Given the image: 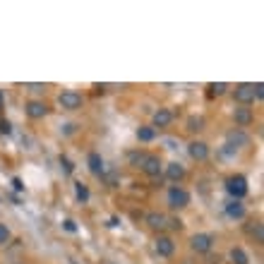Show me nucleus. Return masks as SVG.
<instances>
[{
    "mask_svg": "<svg viewBox=\"0 0 264 264\" xmlns=\"http://www.w3.org/2000/svg\"><path fill=\"white\" fill-rule=\"evenodd\" d=\"M248 178H245V175H240V173H235V175H228V178H226V192L231 194V197H233V200H238V202H240L243 197H245V194H248Z\"/></svg>",
    "mask_w": 264,
    "mask_h": 264,
    "instance_id": "nucleus-1",
    "label": "nucleus"
},
{
    "mask_svg": "<svg viewBox=\"0 0 264 264\" xmlns=\"http://www.w3.org/2000/svg\"><path fill=\"white\" fill-rule=\"evenodd\" d=\"M166 200H168V207H171V209H185L187 204H190V192L180 185H171Z\"/></svg>",
    "mask_w": 264,
    "mask_h": 264,
    "instance_id": "nucleus-2",
    "label": "nucleus"
},
{
    "mask_svg": "<svg viewBox=\"0 0 264 264\" xmlns=\"http://www.w3.org/2000/svg\"><path fill=\"white\" fill-rule=\"evenodd\" d=\"M190 248H192V252H197V255H207V252L214 248V235L211 233H194L192 238H190Z\"/></svg>",
    "mask_w": 264,
    "mask_h": 264,
    "instance_id": "nucleus-3",
    "label": "nucleus"
},
{
    "mask_svg": "<svg viewBox=\"0 0 264 264\" xmlns=\"http://www.w3.org/2000/svg\"><path fill=\"white\" fill-rule=\"evenodd\" d=\"M58 103H60V108H65V111H77V108H82L84 96H82L79 92L68 89V92H62L60 96H58Z\"/></svg>",
    "mask_w": 264,
    "mask_h": 264,
    "instance_id": "nucleus-4",
    "label": "nucleus"
},
{
    "mask_svg": "<svg viewBox=\"0 0 264 264\" xmlns=\"http://www.w3.org/2000/svg\"><path fill=\"white\" fill-rule=\"evenodd\" d=\"M140 168H142L144 175H149V178H159V175H161L163 163H161V159H159L156 154H147L144 156V161L140 163Z\"/></svg>",
    "mask_w": 264,
    "mask_h": 264,
    "instance_id": "nucleus-5",
    "label": "nucleus"
},
{
    "mask_svg": "<svg viewBox=\"0 0 264 264\" xmlns=\"http://www.w3.org/2000/svg\"><path fill=\"white\" fill-rule=\"evenodd\" d=\"M154 248H156V255L159 257H171L173 252H175V243H173V238H168V235H159L154 240Z\"/></svg>",
    "mask_w": 264,
    "mask_h": 264,
    "instance_id": "nucleus-6",
    "label": "nucleus"
},
{
    "mask_svg": "<svg viewBox=\"0 0 264 264\" xmlns=\"http://www.w3.org/2000/svg\"><path fill=\"white\" fill-rule=\"evenodd\" d=\"M187 151H190V156H192L194 161H207V156H209V144L202 140H194V142H190Z\"/></svg>",
    "mask_w": 264,
    "mask_h": 264,
    "instance_id": "nucleus-7",
    "label": "nucleus"
},
{
    "mask_svg": "<svg viewBox=\"0 0 264 264\" xmlns=\"http://www.w3.org/2000/svg\"><path fill=\"white\" fill-rule=\"evenodd\" d=\"M235 101L238 103L255 101V84H238L235 86Z\"/></svg>",
    "mask_w": 264,
    "mask_h": 264,
    "instance_id": "nucleus-8",
    "label": "nucleus"
},
{
    "mask_svg": "<svg viewBox=\"0 0 264 264\" xmlns=\"http://www.w3.org/2000/svg\"><path fill=\"white\" fill-rule=\"evenodd\" d=\"M147 226L149 228H154V231H163V228L168 226V216L161 214V211H149L147 214Z\"/></svg>",
    "mask_w": 264,
    "mask_h": 264,
    "instance_id": "nucleus-9",
    "label": "nucleus"
},
{
    "mask_svg": "<svg viewBox=\"0 0 264 264\" xmlns=\"http://www.w3.org/2000/svg\"><path fill=\"white\" fill-rule=\"evenodd\" d=\"M226 142H228V147H248L250 137L243 130H231L226 135Z\"/></svg>",
    "mask_w": 264,
    "mask_h": 264,
    "instance_id": "nucleus-10",
    "label": "nucleus"
},
{
    "mask_svg": "<svg viewBox=\"0 0 264 264\" xmlns=\"http://www.w3.org/2000/svg\"><path fill=\"white\" fill-rule=\"evenodd\" d=\"M166 178L173 180V183H180V180L185 178V166L178 161H171L166 166Z\"/></svg>",
    "mask_w": 264,
    "mask_h": 264,
    "instance_id": "nucleus-11",
    "label": "nucleus"
},
{
    "mask_svg": "<svg viewBox=\"0 0 264 264\" xmlns=\"http://www.w3.org/2000/svg\"><path fill=\"white\" fill-rule=\"evenodd\" d=\"M27 116L39 120V118H46L48 116V106L43 101H29L27 103Z\"/></svg>",
    "mask_w": 264,
    "mask_h": 264,
    "instance_id": "nucleus-12",
    "label": "nucleus"
},
{
    "mask_svg": "<svg viewBox=\"0 0 264 264\" xmlns=\"http://www.w3.org/2000/svg\"><path fill=\"white\" fill-rule=\"evenodd\" d=\"M233 120H235V125H238V130H240V127L252 125L255 116H252V111H250V108H235L233 111Z\"/></svg>",
    "mask_w": 264,
    "mask_h": 264,
    "instance_id": "nucleus-13",
    "label": "nucleus"
},
{
    "mask_svg": "<svg viewBox=\"0 0 264 264\" xmlns=\"http://www.w3.org/2000/svg\"><path fill=\"white\" fill-rule=\"evenodd\" d=\"M173 123V113L168 108H159L154 113V125H151V127H168V125Z\"/></svg>",
    "mask_w": 264,
    "mask_h": 264,
    "instance_id": "nucleus-14",
    "label": "nucleus"
},
{
    "mask_svg": "<svg viewBox=\"0 0 264 264\" xmlns=\"http://www.w3.org/2000/svg\"><path fill=\"white\" fill-rule=\"evenodd\" d=\"M86 166H89V171H92L94 175H103V159H101V154L92 151V154L86 156Z\"/></svg>",
    "mask_w": 264,
    "mask_h": 264,
    "instance_id": "nucleus-15",
    "label": "nucleus"
},
{
    "mask_svg": "<svg viewBox=\"0 0 264 264\" xmlns=\"http://www.w3.org/2000/svg\"><path fill=\"white\" fill-rule=\"evenodd\" d=\"M226 214L231 218H245V204L238 202V200H231L226 204Z\"/></svg>",
    "mask_w": 264,
    "mask_h": 264,
    "instance_id": "nucleus-16",
    "label": "nucleus"
},
{
    "mask_svg": "<svg viewBox=\"0 0 264 264\" xmlns=\"http://www.w3.org/2000/svg\"><path fill=\"white\" fill-rule=\"evenodd\" d=\"M252 238H255V243H264V226L262 221H250V226L245 228Z\"/></svg>",
    "mask_w": 264,
    "mask_h": 264,
    "instance_id": "nucleus-17",
    "label": "nucleus"
},
{
    "mask_svg": "<svg viewBox=\"0 0 264 264\" xmlns=\"http://www.w3.org/2000/svg\"><path fill=\"white\" fill-rule=\"evenodd\" d=\"M226 92H228V84H226V82H211V84L207 86V96H209V99H214V96H224Z\"/></svg>",
    "mask_w": 264,
    "mask_h": 264,
    "instance_id": "nucleus-18",
    "label": "nucleus"
},
{
    "mask_svg": "<svg viewBox=\"0 0 264 264\" xmlns=\"http://www.w3.org/2000/svg\"><path fill=\"white\" fill-rule=\"evenodd\" d=\"M228 257H231V264H250V259H248V255H245L243 248H233L228 252Z\"/></svg>",
    "mask_w": 264,
    "mask_h": 264,
    "instance_id": "nucleus-19",
    "label": "nucleus"
},
{
    "mask_svg": "<svg viewBox=\"0 0 264 264\" xmlns=\"http://www.w3.org/2000/svg\"><path fill=\"white\" fill-rule=\"evenodd\" d=\"M187 130L190 132H200V130H204V125H207V120H204L202 116H190L187 118Z\"/></svg>",
    "mask_w": 264,
    "mask_h": 264,
    "instance_id": "nucleus-20",
    "label": "nucleus"
},
{
    "mask_svg": "<svg viewBox=\"0 0 264 264\" xmlns=\"http://www.w3.org/2000/svg\"><path fill=\"white\" fill-rule=\"evenodd\" d=\"M156 137V130L151 127V125H144V127H140L137 130V140L140 142H151Z\"/></svg>",
    "mask_w": 264,
    "mask_h": 264,
    "instance_id": "nucleus-21",
    "label": "nucleus"
},
{
    "mask_svg": "<svg viewBox=\"0 0 264 264\" xmlns=\"http://www.w3.org/2000/svg\"><path fill=\"white\" fill-rule=\"evenodd\" d=\"M75 194H77V200L79 202H89V187L84 185V183H75Z\"/></svg>",
    "mask_w": 264,
    "mask_h": 264,
    "instance_id": "nucleus-22",
    "label": "nucleus"
},
{
    "mask_svg": "<svg viewBox=\"0 0 264 264\" xmlns=\"http://www.w3.org/2000/svg\"><path fill=\"white\" fill-rule=\"evenodd\" d=\"M60 166H62V171H65V175H72V171H75V166H72L70 159H65V156H60Z\"/></svg>",
    "mask_w": 264,
    "mask_h": 264,
    "instance_id": "nucleus-23",
    "label": "nucleus"
},
{
    "mask_svg": "<svg viewBox=\"0 0 264 264\" xmlns=\"http://www.w3.org/2000/svg\"><path fill=\"white\" fill-rule=\"evenodd\" d=\"M10 240V228L5 224H0V245Z\"/></svg>",
    "mask_w": 264,
    "mask_h": 264,
    "instance_id": "nucleus-24",
    "label": "nucleus"
},
{
    "mask_svg": "<svg viewBox=\"0 0 264 264\" xmlns=\"http://www.w3.org/2000/svg\"><path fill=\"white\" fill-rule=\"evenodd\" d=\"M255 99L257 101H262L264 99V82H257L255 84Z\"/></svg>",
    "mask_w": 264,
    "mask_h": 264,
    "instance_id": "nucleus-25",
    "label": "nucleus"
},
{
    "mask_svg": "<svg viewBox=\"0 0 264 264\" xmlns=\"http://www.w3.org/2000/svg\"><path fill=\"white\" fill-rule=\"evenodd\" d=\"M0 132H3V135H10V132H12V123H10V120H0Z\"/></svg>",
    "mask_w": 264,
    "mask_h": 264,
    "instance_id": "nucleus-26",
    "label": "nucleus"
},
{
    "mask_svg": "<svg viewBox=\"0 0 264 264\" xmlns=\"http://www.w3.org/2000/svg\"><path fill=\"white\" fill-rule=\"evenodd\" d=\"M168 226H171L173 231H180V228H183V221H180V218H168Z\"/></svg>",
    "mask_w": 264,
    "mask_h": 264,
    "instance_id": "nucleus-27",
    "label": "nucleus"
},
{
    "mask_svg": "<svg viewBox=\"0 0 264 264\" xmlns=\"http://www.w3.org/2000/svg\"><path fill=\"white\" fill-rule=\"evenodd\" d=\"M65 231H70V233H75V231H77V226H75V221H72V218H68V221H65Z\"/></svg>",
    "mask_w": 264,
    "mask_h": 264,
    "instance_id": "nucleus-28",
    "label": "nucleus"
},
{
    "mask_svg": "<svg viewBox=\"0 0 264 264\" xmlns=\"http://www.w3.org/2000/svg\"><path fill=\"white\" fill-rule=\"evenodd\" d=\"M12 185H15V190H24V185H22V180L19 178H12Z\"/></svg>",
    "mask_w": 264,
    "mask_h": 264,
    "instance_id": "nucleus-29",
    "label": "nucleus"
},
{
    "mask_svg": "<svg viewBox=\"0 0 264 264\" xmlns=\"http://www.w3.org/2000/svg\"><path fill=\"white\" fill-rule=\"evenodd\" d=\"M29 89H31V92H43L46 86H43V84H29Z\"/></svg>",
    "mask_w": 264,
    "mask_h": 264,
    "instance_id": "nucleus-30",
    "label": "nucleus"
},
{
    "mask_svg": "<svg viewBox=\"0 0 264 264\" xmlns=\"http://www.w3.org/2000/svg\"><path fill=\"white\" fill-rule=\"evenodd\" d=\"M0 111H3V92H0Z\"/></svg>",
    "mask_w": 264,
    "mask_h": 264,
    "instance_id": "nucleus-31",
    "label": "nucleus"
}]
</instances>
